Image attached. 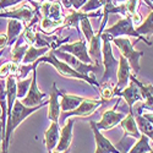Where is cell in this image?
Here are the masks:
<instances>
[{
  "instance_id": "obj_12",
  "label": "cell",
  "mask_w": 153,
  "mask_h": 153,
  "mask_svg": "<svg viewBox=\"0 0 153 153\" xmlns=\"http://www.w3.org/2000/svg\"><path fill=\"white\" fill-rule=\"evenodd\" d=\"M121 97L125 99V102L129 105V111H132L134 110V104L136 102H141L143 100L142 98V94H141V91H140L138 86L130 80V83L127 85L125 88H123L121 91H118L115 92V97Z\"/></svg>"
},
{
  "instance_id": "obj_43",
  "label": "cell",
  "mask_w": 153,
  "mask_h": 153,
  "mask_svg": "<svg viewBox=\"0 0 153 153\" xmlns=\"http://www.w3.org/2000/svg\"><path fill=\"white\" fill-rule=\"evenodd\" d=\"M113 3H115V0H113Z\"/></svg>"
},
{
  "instance_id": "obj_26",
  "label": "cell",
  "mask_w": 153,
  "mask_h": 153,
  "mask_svg": "<svg viewBox=\"0 0 153 153\" xmlns=\"http://www.w3.org/2000/svg\"><path fill=\"white\" fill-rule=\"evenodd\" d=\"M28 47L30 45L23 41V38H17V41L15 42V45H14V49L11 50V61H14L16 64L22 62L23 56L26 54Z\"/></svg>"
},
{
  "instance_id": "obj_27",
  "label": "cell",
  "mask_w": 153,
  "mask_h": 153,
  "mask_svg": "<svg viewBox=\"0 0 153 153\" xmlns=\"http://www.w3.org/2000/svg\"><path fill=\"white\" fill-rule=\"evenodd\" d=\"M135 30L138 34L143 36L146 39L149 41V38L153 36V9L148 14V16L146 17V20L141 25H138Z\"/></svg>"
},
{
  "instance_id": "obj_16",
  "label": "cell",
  "mask_w": 153,
  "mask_h": 153,
  "mask_svg": "<svg viewBox=\"0 0 153 153\" xmlns=\"http://www.w3.org/2000/svg\"><path fill=\"white\" fill-rule=\"evenodd\" d=\"M38 10H33L30 6H21L12 11H0V19H14L22 22H30Z\"/></svg>"
},
{
  "instance_id": "obj_4",
  "label": "cell",
  "mask_w": 153,
  "mask_h": 153,
  "mask_svg": "<svg viewBox=\"0 0 153 153\" xmlns=\"http://www.w3.org/2000/svg\"><path fill=\"white\" fill-rule=\"evenodd\" d=\"M111 42L118 47L119 53L129 61L131 70H134L135 74H138L140 72V59L143 56V52L134 49V44L129 39V37L113 38Z\"/></svg>"
},
{
  "instance_id": "obj_15",
  "label": "cell",
  "mask_w": 153,
  "mask_h": 153,
  "mask_svg": "<svg viewBox=\"0 0 153 153\" xmlns=\"http://www.w3.org/2000/svg\"><path fill=\"white\" fill-rule=\"evenodd\" d=\"M59 96H60V90L56 88V83H53L52 92L49 94V100H48V119L50 121L59 123L60 118V103H59Z\"/></svg>"
},
{
  "instance_id": "obj_44",
  "label": "cell",
  "mask_w": 153,
  "mask_h": 153,
  "mask_svg": "<svg viewBox=\"0 0 153 153\" xmlns=\"http://www.w3.org/2000/svg\"><path fill=\"white\" fill-rule=\"evenodd\" d=\"M149 1H152V3H153V0H149Z\"/></svg>"
},
{
  "instance_id": "obj_14",
  "label": "cell",
  "mask_w": 153,
  "mask_h": 153,
  "mask_svg": "<svg viewBox=\"0 0 153 153\" xmlns=\"http://www.w3.org/2000/svg\"><path fill=\"white\" fill-rule=\"evenodd\" d=\"M90 125H91V129L93 131L94 141H96V152L94 153H121L107 137H104L102 135V132L97 129L94 121H91Z\"/></svg>"
},
{
  "instance_id": "obj_1",
  "label": "cell",
  "mask_w": 153,
  "mask_h": 153,
  "mask_svg": "<svg viewBox=\"0 0 153 153\" xmlns=\"http://www.w3.org/2000/svg\"><path fill=\"white\" fill-rule=\"evenodd\" d=\"M44 105H48L47 100H43L39 105H36V107H26L20 99L15 100L12 110L7 115V119H6V129H5V136H4L3 146H1V153H7L9 152V146H10L12 134L15 132V130L19 127V125L22 124L25 120H26V118H28L31 114L42 109Z\"/></svg>"
},
{
  "instance_id": "obj_9",
  "label": "cell",
  "mask_w": 153,
  "mask_h": 153,
  "mask_svg": "<svg viewBox=\"0 0 153 153\" xmlns=\"http://www.w3.org/2000/svg\"><path fill=\"white\" fill-rule=\"evenodd\" d=\"M107 25V20H102L100 27L98 33H94L92 37V39L88 42V54H90L92 61L94 62V65L102 68V33H103L104 28Z\"/></svg>"
},
{
  "instance_id": "obj_33",
  "label": "cell",
  "mask_w": 153,
  "mask_h": 153,
  "mask_svg": "<svg viewBox=\"0 0 153 153\" xmlns=\"http://www.w3.org/2000/svg\"><path fill=\"white\" fill-rule=\"evenodd\" d=\"M22 1H30L36 9H38V4L34 1V0H1L0 1V11L5 10L6 7H10V6H14L19 3H22Z\"/></svg>"
},
{
  "instance_id": "obj_23",
  "label": "cell",
  "mask_w": 153,
  "mask_h": 153,
  "mask_svg": "<svg viewBox=\"0 0 153 153\" xmlns=\"http://www.w3.org/2000/svg\"><path fill=\"white\" fill-rule=\"evenodd\" d=\"M60 97H61V100H60V109L62 111H71L74 109L77 108L82 100L85 99V97H80V96H75V94H69V93H65L60 91Z\"/></svg>"
},
{
  "instance_id": "obj_29",
  "label": "cell",
  "mask_w": 153,
  "mask_h": 153,
  "mask_svg": "<svg viewBox=\"0 0 153 153\" xmlns=\"http://www.w3.org/2000/svg\"><path fill=\"white\" fill-rule=\"evenodd\" d=\"M125 12H126V16H130L134 22L140 23L141 22V15L138 14L137 11V6H138V0H126L125 4Z\"/></svg>"
},
{
  "instance_id": "obj_38",
  "label": "cell",
  "mask_w": 153,
  "mask_h": 153,
  "mask_svg": "<svg viewBox=\"0 0 153 153\" xmlns=\"http://www.w3.org/2000/svg\"><path fill=\"white\" fill-rule=\"evenodd\" d=\"M142 115H143V118H146V119L153 125V113H151V111H145V113H142Z\"/></svg>"
},
{
  "instance_id": "obj_39",
  "label": "cell",
  "mask_w": 153,
  "mask_h": 153,
  "mask_svg": "<svg viewBox=\"0 0 153 153\" xmlns=\"http://www.w3.org/2000/svg\"><path fill=\"white\" fill-rule=\"evenodd\" d=\"M3 141H4V136H3V132H1V127H0V147L3 146Z\"/></svg>"
},
{
  "instance_id": "obj_35",
  "label": "cell",
  "mask_w": 153,
  "mask_h": 153,
  "mask_svg": "<svg viewBox=\"0 0 153 153\" xmlns=\"http://www.w3.org/2000/svg\"><path fill=\"white\" fill-rule=\"evenodd\" d=\"M99 7H103L100 0H88V1L81 7L82 12H91L93 10H98Z\"/></svg>"
},
{
  "instance_id": "obj_31",
  "label": "cell",
  "mask_w": 153,
  "mask_h": 153,
  "mask_svg": "<svg viewBox=\"0 0 153 153\" xmlns=\"http://www.w3.org/2000/svg\"><path fill=\"white\" fill-rule=\"evenodd\" d=\"M31 81H32V77H27L25 80H20V81L16 82V96H17V99L21 100L22 98H25V96L27 94Z\"/></svg>"
},
{
  "instance_id": "obj_25",
  "label": "cell",
  "mask_w": 153,
  "mask_h": 153,
  "mask_svg": "<svg viewBox=\"0 0 153 153\" xmlns=\"http://www.w3.org/2000/svg\"><path fill=\"white\" fill-rule=\"evenodd\" d=\"M50 49H52V48H49V47H42V48H39V47L30 45L28 49H27V52H26V54H25V56H23L22 64H23V65H30V64L36 62L41 56L45 55Z\"/></svg>"
},
{
  "instance_id": "obj_21",
  "label": "cell",
  "mask_w": 153,
  "mask_h": 153,
  "mask_svg": "<svg viewBox=\"0 0 153 153\" xmlns=\"http://www.w3.org/2000/svg\"><path fill=\"white\" fill-rule=\"evenodd\" d=\"M120 126L124 130V136H130V137H134L135 140H138L142 135L141 131H140L138 127H137V124H136L132 111H129V114L125 115V118L120 121Z\"/></svg>"
},
{
  "instance_id": "obj_32",
  "label": "cell",
  "mask_w": 153,
  "mask_h": 153,
  "mask_svg": "<svg viewBox=\"0 0 153 153\" xmlns=\"http://www.w3.org/2000/svg\"><path fill=\"white\" fill-rule=\"evenodd\" d=\"M113 85H110L109 82H104L99 85V93H100V99H104L105 102H108L109 99L115 97V92H114Z\"/></svg>"
},
{
  "instance_id": "obj_5",
  "label": "cell",
  "mask_w": 153,
  "mask_h": 153,
  "mask_svg": "<svg viewBox=\"0 0 153 153\" xmlns=\"http://www.w3.org/2000/svg\"><path fill=\"white\" fill-rule=\"evenodd\" d=\"M105 34L110 36L111 38H118L121 36H127V37H135L138 41H143L147 45H152V42L146 39V38L141 34H138L134 27V21L130 16H125L123 19H120L117 23H114L111 27L109 28H104L103 31Z\"/></svg>"
},
{
  "instance_id": "obj_20",
  "label": "cell",
  "mask_w": 153,
  "mask_h": 153,
  "mask_svg": "<svg viewBox=\"0 0 153 153\" xmlns=\"http://www.w3.org/2000/svg\"><path fill=\"white\" fill-rule=\"evenodd\" d=\"M59 137H60V127H59V123L52 121L49 129L45 131L44 134V143H45V148L48 151V153L53 152L59 142Z\"/></svg>"
},
{
  "instance_id": "obj_10",
  "label": "cell",
  "mask_w": 153,
  "mask_h": 153,
  "mask_svg": "<svg viewBox=\"0 0 153 153\" xmlns=\"http://www.w3.org/2000/svg\"><path fill=\"white\" fill-rule=\"evenodd\" d=\"M60 50L62 52H66V53H70L71 55H74L75 58H77L79 60L86 62V64H92V59L88 54V50H87V42L86 39H79L77 42L75 43H68V44H61L59 45Z\"/></svg>"
},
{
  "instance_id": "obj_40",
  "label": "cell",
  "mask_w": 153,
  "mask_h": 153,
  "mask_svg": "<svg viewBox=\"0 0 153 153\" xmlns=\"http://www.w3.org/2000/svg\"><path fill=\"white\" fill-rule=\"evenodd\" d=\"M50 153H70V148L69 149H66V151H62V152H58V151H53V152H50Z\"/></svg>"
},
{
  "instance_id": "obj_17",
  "label": "cell",
  "mask_w": 153,
  "mask_h": 153,
  "mask_svg": "<svg viewBox=\"0 0 153 153\" xmlns=\"http://www.w3.org/2000/svg\"><path fill=\"white\" fill-rule=\"evenodd\" d=\"M74 119H69V121L65 123V125L62 126V129H60V137L59 142L55 147V151L62 152L70 148L71 142H72V129H74Z\"/></svg>"
},
{
  "instance_id": "obj_41",
  "label": "cell",
  "mask_w": 153,
  "mask_h": 153,
  "mask_svg": "<svg viewBox=\"0 0 153 153\" xmlns=\"http://www.w3.org/2000/svg\"><path fill=\"white\" fill-rule=\"evenodd\" d=\"M3 53H4V49H3V50H0V55H1Z\"/></svg>"
},
{
  "instance_id": "obj_30",
  "label": "cell",
  "mask_w": 153,
  "mask_h": 153,
  "mask_svg": "<svg viewBox=\"0 0 153 153\" xmlns=\"http://www.w3.org/2000/svg\"><path fill=\"white\" fill-rule=\"evenodd\" d=\"M80 30H81L82 33H83V37H85L86 42L88 43V42L92 39V37L94 36V31H93V28H92L90 17H85V19H82V20L80 21Z\"/></svg>"
},
{
  "instance_id": "obj_11",
  "label": "cell",
  "mask_w": 153,
  "mask_h": 153,
  "mask_svg": "<svg viewBox=\"0 0 153 153\" xmlns=\"http://www.w3.org/2000/svg\"><path fill=\"white\" fill-rule=\"evenodd\" d=\"M45 97H47V93L41 92L39 88H38L37 69H34V70H32V81H31V85L28 88V92L25 96V98L21 99V102L26 107H36V105H39L43 102V98H45Z\"/></svg>"
},
{
  "instance_id": "obj_45",
  "label": "cell",
  "mask_w": 153,
  "mask_h": 153,
  "mask_svg": "<svg viewBox=\"0 0 153 153\" xmlns=\"http://www.w3.org/2000/svg\"><path fill=\"white\" fill-rule=\"evenodd\" d=\"M0 1H1V0H0Z\"/></svg>"
},
{
  "instance_id": "obj_6",
  "label": "cell",
  "mask_w": 153,
  "mask_h": 153,
  "mask_svg": "<svg viewBox=\"0 0 153 153\" xmlns=\"http://www.w3.org/2000/svg\"><path fill=\"white\" fill-rule=\"evenodd\" d=\"M105 103L104 99H91V98H85L82 100V103L71 111H62L61 119L66 120L68 118L77 117V118H87L92 115V114L100 107Z\"/></svg>"
},
{
  "instance_id": "obj_34",
  "label": "cell",
  "mask_w": 153,
  "mask_h": 153,
  "mask_svg": "<svg viewBox=\"0 0 153 153\" xmlns=\"http://www.w3.org/2000/svg\"><path fill=\"white\" fill-rule=\"evenodd\" d=\"M64 6L66 9H70V7H74V10H81V7L88 1V0H61Z\"/></svg>"
},
{
  "instance_id": "obj_28",
  "label": "cell",
  "mask_w": 153,
  "mask_h": 153,
  "mask_svg": "<svg viewBox=\"0 0 153 153\" xmlns=\"http://www.w3.org/2000/svg\"><path fill=\"white\" fill-rule=\"evenodd\" d=\"M152 151V147L148 143V137L146 135H141L138 140H136V142L132 145V147L129 149L127 153H148Z\"/></svg>"
},
{
  "instance_id": "obj_13",
  "label": "cell",
  "mask_w": 153,
  "mask_h": 153,
  "mask_svg": "<svg viewBox=\"0 0 153 153\" xmlns=\"http://www.w3.org/2000/svg\"><path fill=\"white\" fill-rule=\"evenodd\" d=\"M130 76H131L130 64L119 53V65H118V70H117V85H115V88H114V92L121 91L123 88H125L129 85Z\"/></svg>"
},
{
  "instance_id": "obj_2",
  "label": "cell",
  "mask_w": 153,
  "mask_h": 153,
  "mask_svg": "<svg viewBox=\"0 0 153 153\" xmlns=\"http://www.w3.org/2000/svg\"><path fill=\"white\" fill-rule=\"evenodd\" d=\"M39 62H48L50 65H53L55 68V70L62 76V77H66V79H75V80H82L87 83H90L94 87H98L99 88V82L96 80L94 76H86V75H82L80 72H77L76 70H74L70 65H68L66 62H64L62 60L58 59L54 54V50L50 49L48 55H43L41 56L36 61L37 65H39Z\"/></svg>"
},
{
  "instance_id": "obj_42",
  "label": "cell",
  "mask_w": 153,
  "mask_h": 153,
  "mask_svg": "<svg viewBox=\"0 0 153 153\" xmlns=\"http://www.w3.org/2000/svg\"><path fill=\"white\" fill-rule=\"evenodd\" d=\"M148 153H153V149H152V151H151V152H148Z\"/></svg>"
},
{
  "instance_id": "obj_7",
  "label": "cell",
  "mask_w": 153,
  "mask_h": 153,
  "mask_svg": "<svg viewBox=\"0 0 153 153\" xmlns=\"http://www.w3.org/2000/svg\"><path fill=\"white\" fill-rule=\"evenodd\" d=\"M54 50V54L58 59L62 60L64 62H66L68 65H70L74 70H76L77 72L86 75V76H90L91 72H97L98 69H100L97 65H92V64H86L81 60H79L77 58H75L74 55H71L70 53L66 52H62L60 49H53Z\"/></svg>"
},
{
  "instance_id": "obj_22",
  "label": "cell",
  "mask_w": 153,
  "mask_h": 153,
  "mask_svg": "<svg viewBox=\"0 0 153 153\" xmlns=\"http://www.w3.org/2000/svg\"><path fill=\"white\" fill-rule=\"evenodd\" d=\"M132 113H134V117H135V120H136L138 130L141 131V134L146 135L148 138H151L153 141V125L146 118H143V115H142L143 109L141 108V105L136 109V111L132 110Z\"/></svg>"
},
{
  "instance_id": "obj_36",
  "label": "cell",
  "mask_w": 153,
  "mask_h": 153,
  "mask_svg": "<svg viewBox=\"0 0 153 153\" xmlns=\"http://www.w3.org/2000/svg\"><path fill=\"white\" fill-rule=\"evenodd\" d=\"M10 68L11 61H7L4 65H1V68H0V79H6L7 76H10Z\"/></svg>"
},
{
  "instance_id": "obj_24",
  "label": "cell",
  "mask_w": 153,
  "mask_h": 153,
  "mask_svg": "<svg viewBox=\"0 0 153 153\" xmlns=\"http://www.w3.org/2000/svg\"><path fill=\"white\" fill-rule=\"evenodd\" d=\"M25 25L22 21L19 20H14L10 19L7 22V30H6V36L9 38V45H11L12 43H15L17 41V38L20 34H22V32L25 31Z\"/></svg>"
},
{
  "instance_id": "obj_19",
  "label": "cell",
  "mask_w": 153,
  "mask_h": 153,
  "mask_svg": "<svg viewBox=\"0 0 153 153\" xmlns=\"http://www.w3.org/2000/svg\"><path fill=\"white\" fill-rule=\"evenodd\" d=\"M100 16V12H82L81 10H71L70 11V14L64 19V22H62V26L61 28L64 27H74L79 31V23L82 19L85 17H98Z\"/></svg>"
},
{
  "instance_id": "obj_3",
  "label": "cell",
  "mask_w": 153,
  "mask_h": 153,
  "mask_svg": "<svg viewBox=\"0 0 153 153\" xmlns=\"http://www.w3.org/2000/svg\"><path fill=\"white\" fill-rule=\"evenodd\" d=\"M113 38L104 32L102 33V65L104 68V72L102 76V81L99 83L109 82L110 80L117 79V70L119 65V60L114 58L111 49Z\"/></svg>"
},
{
  "instance_id": "obj_18",
  "label": "cell",
  "mask_w": 153,
  "mask_h": 153,
  "mask_svg": "<svg viewBox=\"0 0 153 153\" xmlns=\"http://www.w3.org/2000/svg\"><path fill=\"white\" fill-rule=\"evenodd\" d=\"M130 80L134 81L138 86L140 91H141L142 98L145 100V103L141 105V108L143 110L147 109V111H153V86L151 83H142L141 81H138L136 79L135 75H131L130 76Z\"/></svg>"
},
{
  "instance_id": "obj_37",
  "label": "cell",
  "mask_w": 153,
  "mask_h": 153,
  "mask_svg": "<svg viewBox=\"0 0 153 153\" xmlns=\"http://www.w3.org/2000/svg\"><path fill=\"white\" fill-rule=\"evenodd\" d=\"M9 45V38L6 33H0V50L5 49Z\"/></svg>"
},
{
  "instance_id": "obj_8",
  "label": "cell",
  "mask_w": 153,
  "mask_h": 153,
  "mask_svg": "<svg viewBox=\"0 0 153 153\" xmlns=\"http://www.w3.org/2000/svg\"><path fill=\"white\" fill-rule=\"evenodd\" d=\"M120 103V99L118 98V102L114 105V108L109 109V110H105L103 114H102V119L96 123V126L99 131H108V130H111L114 129L118 124H120V121L125 118V114L123 113H118L115 109L118 108Z\"/></svg>"
}]
</instances>
